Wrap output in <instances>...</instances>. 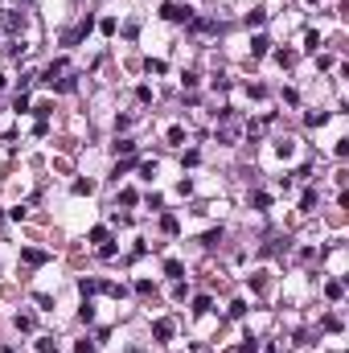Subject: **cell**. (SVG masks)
<instances>
[{
  "mask_svg": "<svg viewBox=\"0 0 349 353\" xmlns=\"http://www.w3.org/2000/svg\"><path fill=\"white\" fill-rule=\"evenodd\" d=\"M33 325H37V320L29 316V312H21V316H17V329H21V333H33Z\"/></svg>",
  "mask_w": 349,
  "mask_h": 353,
  "instance_id": "cell-10",
  "label": "cell"
},
{
  "mask_svg": "<svg viewBox=\"0 0 349 353\" xmlns=\"http://www.w3.org/2000/svg\"><path fill=\"white\" fill-rule=\"evenodd\" d=\"M312 206H316V189H304V193H300V210H304V214H308V210H312Z\"/></svg>",
  "mask_w": 349,
  "mask_h": 353,
  "instance_id": "cell-9",
  "label": "cell"
},
{
  "mask_svg": "<svg viewBox=\"0 0 349 353\" xmlns=\"http://www.w3.org/2000/svg\"><path fill=\"white\" fill-rule=\"evenodd\" d=\"M165 70H169V66H165V62H161V58H156V62L148 58V74H165Z\"/></svg>",
  "mask_w": 349,
  "mask_h": 353,
  "instance_id": "cell-21",
  "label": "cell"
},
{
  "mask_svg": "<svg viewBox=\"0 0 349 353\" xmlns=\"http://www.w3.org/2000/svg\"><path fill=\"white\" fill-rule=\"evenodd\" d=\"M33 115H37V123H45V119L54 115V103H37V107H33Z\"/></svg>",
  "mask_w": 349,
  "mask_h": 353,
  "instance_id": "cell-11",
  "label": "cell"
},
{
  "mask_svg": "<svg viewBox=\"0 0 349 353\" xmlns=\"http://www.w3.org/2000/svg\"><path fill=\"white\" fill-rule=\"evenodd\" d=\"M321 325H325V329H329V333H337V329H341V316H333V312H329V316H325V320H321Z\"/></svg>",
  "mask_w": 349,
  "mask_h": 353,
  "instance_id": "cell-19",
  "label": "cell"
},
{
  "mask_svg": "<svg viewBox=\"0 0 349 353\" xmlns=\"http://www.w3.org/2000/svg\"><path fill=\"white\" fill-rule=\"evenodd\" d=\"M255 349H259V341H255V337H246V341H242V353H255Z\"/></svg>",
  "mask_w": 349,
  "mask_h": 353,
  "instance_id": "cell-27",
  "label": "cell"
},
{
  "mask_svg": "<svg viewBox=\"0 0 349 353\" xmlns=\"http://www.w3.org/2000/svg\"><path fill=\"white\" fill-rule=\"evenodd\" d=\"M0 29H5V33H21V29H25V13L5 9V13H0Z\"/></svg>",
  "mask_w": 349,
  "mask_h": 353,
  "instance_id": "cell-2",
  "label": "cell"
},
{
  "mask_svg": "<svg viewBox=\"0 0 349 353\" xmlns=\"http://www.w3.org/2000/svg\"><path fill=\"white\" fill-rule=\"evenodd\" d=\"M181 82H185L189 90H193V86H197V70H185V74H181Z\"/></svg>",
  "mask_w": 349,
  "mask_h": 353,
  "instance_id": "cell-23",
  "label": "cell"
},
{
  "mask_svg": "<svg viewBox=\"0 0 349 353\" xmlns=\"http://www.w3.org/2000/svg\"><path fill=\"white\" fill-rule=\"evenodd\" d=\"M169 144H185V132H181V127H169Z\"/></svg>",
  "mask_w": 349,
  "mask_h": 353,
  "instance_id": "cell-24",
  "label": "cell"
},
{
  "mask_svg": "<svg viewBox=\"0 0 349 353\" xmlns=\"http://www.w3.org/2000/svg\"><path fill=\"white\" fill-rule=\"evenodd\" d=\"M140 173H144V177L152 181V177H156V160H144V165H140Z\"/></svg>",
  "mask_w": 349,
  "mask_h": 353,
  "instance_id": "cell-25",
  "label": "cell"
},
{
  "mask_svg": "<svg viewBox=\"0 0 349 353\" xmlns=\"http://www.w3.org/2000/svg\"><path fill=\"white\" fill-rule=\"evenodd\" d=\"M202 242H206V246H218V242H222V226H218V230H206Z\"/></svg>",
  "mask_w": 349,
  "mask_h": 353,
  "instance_id": "cell-17",
  "label": "cell"
},
{
  "mask_svg": "<svg viewBox=\"0 0 349 353\" xmlns=\"http://www.w3.org/2000/svg\"><path fill=\"white\" fill-rule=\"evenodd\" d=\"M161 17L173 21V25H177V21H193V9H189V5H173V0H169V5L161 9Z\"/></svg>",
  "mask_w": 349,
  "mask_h": 353,
  "instance_id": "cell-1",
  "label": "cell"
},
{
  "mask_svg": "<svg viewBox=\"0 0 349 353\" xmlns=\"http://www.w3.org/2000/svg\"><path fill=\"white\" fill-rule=\"evenodd\" d=\"M21 263H25V267H45V263H49V255L37 250V246H25V250H21Z\"/></svg>",
  "mask_w": 349,
  "mask_h": 353,
  "instance_id": "cell-3",
  "label": "cell"
},
{
  "mask_svg": "<svg viewBox=\"0 0 349 353\" xmlns=\"http://www.w3.org/2000/svg\"><path fill=\"white\" fill-rule=\"evenodd\" d=\"M316 45H321V33L312 29V33H304V49H312V54H316Z\"/></svg>",
  "mask_w": 349,
  "mask_h": 353,
  "instance_id": "cell-13",
  "label": "cell"
},
{
  "mask_svg": "<svg viewBox=\"0 0 349 353\" xmlns=\"http://www.w3.org/2000/svg\"><path fill=\"white\" fill-rule=\"evenodd\" d=\"M152 337H156V341H169V337H173V320H156V325H152Z\"/></svg>",
  "mask_w": 349,
  "mask_h": 353,
  "instance_id": "cell-4",
  "label": "cell"
},
{
  "mask_svg": "<svg viewBox=\"0 0 349 353\" xmlns=\"http://www.w3.org/2000/svg\"><path fill=\"white\" fill-rule=\"evenodd\" d=\"M251 206H255V210H267V206H271V193H255V197H251Z\"/></svg>",
  "mask_w": 349,
  "mask_h": 353,
  "instance_id": "cell-16",
  "label": "cell"
},
{
  "mask_svg": "<svg viewBox=\"0 0 349 353\" xmlns=\"http://www.w3.org/2000/svg\"><path fill=\"white\" fill-rule=\"evenodd\" d=\"M275 152L288 160V156H296V140H275Z\"/></svg>",
  "mask_w": 349,
  "mask_h": 353,
  "instance_id": "cell-5",
  "label": "cell"
},
{
  "mask_svg": "<svg viewBox=\"0 0 349 353\" xmlns=\"http://www.w3.org/2000/svg\"><path fill=\"white\" fill-rule=\"evenodd\" d=\"M263 21H267L263 9H251V13H246V25H263Z\"/></svg>",
  "mask_w": 349,
  "mask_h": 353,
  "instance_id": "cell-12",
  "label": "cell"
},
{
  "mask_svg": "<svg viewBox=\"0 0 349 353\" xmlns=\"http://www.w3.org/2000/svg\"><path fill=\"white\" fill-rule=\"evenodd\" d=\"M161 226H165V234H177V230H181V226H177V218H173V214H165V218H161Z\"/></svg>",
  "mask_w": 349,
  "mask_h": 353,
  "instance_id": "cell-15",
  "label": "cell"
},
{
  "mask_svg": "<svg viewBox=\"0 0 349 353\" xmlns=\"http://www.w3.org/2000/svg\"><path fill=\"white\" fill-rule=\"evenodd\" d=\"M275 62H279V66H292L296 54H292V49H279V54H275Z\"/></svg>",
  "mask_w": 349,
  "mask_h": 353,
  "instance_id": "cell-18",
  "label": "cell"
},
{
  "mask_svg": "<svg viewBox=\"0 0 349 353\" xmlns=\"http://www.w3.org/2000/svg\"><path fill=\"white\" fill-rule=\"evenodd\" d=\"M267 49H271V41H267V37H263V33H259V37H255V41H251V54H255V58H263V54H267Z\"/></svg>",
  "mask_w": 349,
  "mask_h": 353,
  "instance_id": "cell-6",
  "label": "cell"
},
{
  "mask_svg": "<svg viewBox=\"0 0 349 353\" xmlns=\"http://www.w3.org/2000/svg\"><path fill=\"white\" fill-rule=\"evenodd\" d=\"M74 353H94V345H90V341H86V337H82V341H78V345H74Z\"/></svg>",
  "mask_w": 349,
  "mask_h": 353,
  "instance_id": "cell-26",
  "label": "cell"
},
{
  "mask_svg": "<svg viewBox=\"0 0 349 353\" xmlns=\"http://www.w3.org/2000/svg\"><path fill=\"white\" fill-rule=\"evenodd\" d=\"M90 242L103 246V242H107V226H94V230H90Z\"/></svg>",
  "mask_w": 349,
  "mask_h": 353,
  "instance_id": "cell-20",
  "label": "cell"
},
{
  "mask_svg": "<svg viewBox=\"0 0 349 353\" xmlns=\"http://www.w3.org/2000/svg\"><path fill=\"white\" fill-rule=\"evenodd\" d=\"M5 353H13V349H5Z\"/></svg>",
  "mask_w": 349,
  "mask_h": 353,
  "instance_id": "cell-28",
  "label": "cell"
},
{
  "mask_svg": "<svg viewBox=\"0 0 349 353\" xmlns=\"http://www.w3.org/2000/svg\"><path fill=\"white\" fill-rule=\"evenodd\" d=\"M165 275H169V279H185V267H181L177 259H169V263H165Z\"/></svg>",
  "mask_w": 349,
  "mask_h": 353,
  "instance_id": "cell-7",
  "label": "cell"
},
{
  "mask_svg": "<svg viewBox=\"0 0 349 353\" xmlns=\"http://www.w3.org/2000/svg\"><path fill=\"white\" fill-rule=\"evenodd\" d=\"M115 152H123V156H136V144H132V140H115Z\"/></svg>",
  "mask_w": 349,
  "mask_h": 353,
  "instance_id": "cell-14",
  "label": "cell"
},
{
  "mask_svg": "<svg viewBox=\"0 0 349 353\" xmlns=\"http://www.w3.org/2000/svg\"><path fill=\"white\" fill-rule=\"evenodd\" d=\"M325 292H329V300H341V292H345V279H329V287H325Z\"/></svg>",
  "mask_w": 349,
  "mask_h": 353,
  "instance_id": "cell-8",
  "label": "cell"
},
{
  "mask_svg": "<svg viewBox=\"0 0 349 353\" xmlns=\"http://www.w3.org/2000/svg\"><path fill=\"white\" fill-rule=\"evenodd\" d=\"M193 312H197V316L210 312V296H197V300H193Z\"/></svg>",
  "mask_w": 349,
  "mask_h": 353,
  "instance_id": "cell-22",
  "label": "cell"
}]
</instances>
